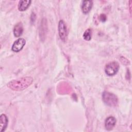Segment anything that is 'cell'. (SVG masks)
Listing matches in <instances>:
<instances>
[{"instance_id":"8fae6325","label":"cell","mask_w":132,"mask_h":132,"mask_svg":"<svg viewBox=\"0 0 132 132\" xmlns=\"http://www.w3.org/2000/svg\"><path fill=\"white\" fill-rule=\"evenodd\" d=\"M92 37V30L90 28L87 29L83 35L84 39L86 41H90Z\"/></svg>"},{"instance_id":"6da1fadb","label":"cell","mask_w":132,"mask_h":132,"mask_svg":"<svg viewBox=\"0 0 132 132\" xmlns=\"http://www.w3.org/2000/svg\"><path fill=\"white\" fill-rule=\"evenodd\" d=\"M33 81L31 77L26 76L10 81L7 84V86L14 91H22L31 85Z\"/></svg>"},{"instance_id":"5b68a950","label":"cell","mask_w":132,"mask_h":132,"mask_svg":"<svg viewBox=\"0 0 132 132\" xmlns=\"http://www.w3.org/2000/svg\"><path fill=\"white\" fill-rule=\"evenodd\" d=\"M25 40L23 38H19L16 40L12 46V50L14 52H19L22 50L25 44Z\"/></svg>"},{"instance_id":"7c38bea8","label":"cell","mask_w":132,"mask_h":132,"mask_svg":"<svg viewBox=\"0 0 132 132\" xmlns=\"http://www.w3.org/2000/svg\"><path fill=\"white\" fill-rule=\"evenodd\" d=\"M99 19H100V20L102 22H104L106 21L107 20V16L106 15V14H104V13H102V14H101L100 15V16H99Z\"/></svg>"},{"instance_id":"3957f363","label":"cell","mask_w":132,"mask_h":132,"mask_svg":"<svg viewBox=\"0 0 132 132\" xmlns=\"http://www.w3.org/2000/svg\"><path fill=\"white\" fill-rule=\"evenodd\" d=\"M119 64L117 61H112L107 63L105 68V72L109 76H113L117 74L119 69Z\"/></svg>"},{"instance_id":"30bf717a","label":"cell","mask_w":132,"mask_h":132,"mask_svg":"<svg viewBox=\"0 0 132 132\" xmlns=\"http://www.w3.org/2000/svg\"><path fill=\"white\" fill-rule=\"evenodd\" d=\"M31 1L30 0H22L19 1L18 4V9L21 11L26 10L29 6Z\"/></svg>"},{"instance_id":"ba28073f","label":"cell","mask_w":132,"mask_h":132,"mask_svg":"<svg viewBox=\"0 0 132 132\" xmlns=\"http://www.w3.org/2000/svg\"><path fill=\"white\" fill-rule=\"evenodd\" d=\"M0 131L3 132L6 130L8 123V120L6 115L2 114L0 117Z\"/></svg>"},{"instance_id":"7a4b0ae2","label":"cell","mask_w":132,"mask_h":132,"mask_svg":"<svg viewBox=\"0 0 132 132\" xmlns=\"http://www.w3.org/2000/svg\"><path fill=\"white\" fill-rule=\"evenodd\" d=\"M102 98L104 103L109 106L114 107L117 105L118 103L117 96L109 92H104L102 95Z\"/></svg>"},{"instance_id":"4fadbf2b","label":"cell","mask_w":132,"mask_h":132,"mask_svg":"<svg viewBox=\"0 0 132 132\" xmlns=\"http://www.w3.org/2000/svg\"><path fill=\"white\" fill-rule=\"evenodd\" d=\"M35 19H36V15H35V14L34 13H32L31 15V21L34 22L35 20Z\"/></svg>"},{"instance_id":"277c9868","label":"cell","mask_w":132,"mask_h":132,"mask_svg":"<svg viewBox=\"0 0 132 132\" xmlns=\"http://www.w3.org/2000/svg\"><path fill=\"white\" fill-rule=\"evenodd\" d=\"M58 33L60 39L65 41L67 37L68 32L65 23L62 20H60L58 23Z\"/></svg>"},{"instance_id":"9c48e42d","label":"cell","mask_w":132,"mask_h":132,"mask_svg":"<svg viewBox=\"0 0 132 132\" xmlns=\"http://www.w3.org/2000/svg\"><path fill=\"white\" fill-rule=\"evenodd\" d=\"M13 34L16 37H20L23 32V27L21 22L18 23L13 28Z\"/></svg>"},{"instance_id":"52a82bcc","label":"cell","mask_w":132,"mask_h":132,"mask_svg":"<svg viewBox=\"0 0 132 132\" xmlns=\"http://www.w3.org/2000/svg\"><path fill=\"white\" fill-rule=\"evenodd\" d=\"M93 5V2L92 1H84L81 5V10L84 13H88L91 9Z\"/></svg>"},{"instance_id":"8992f818","label":"cell","mask_w":132,"mask_h":132,"mask_svg":"<svg viewBox=\"0 0 132 132\" xmlns=\"http://www.w3.org/2000/svg\"><path fill=\"white\" fill-rule=\"evenodd\" d=\"M116 123V119L114 117L110 116L108 117L105 121V127L106 130H111L114 127Z\"/></svg>"}]
</instances>
